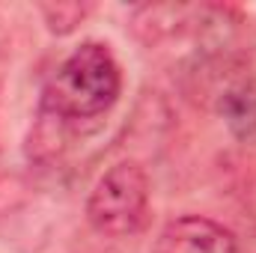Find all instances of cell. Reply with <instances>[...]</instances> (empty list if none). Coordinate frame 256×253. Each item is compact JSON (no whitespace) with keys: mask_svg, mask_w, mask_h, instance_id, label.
Listing matches in <instances>:
<instances>
[{"mask_svg":"<svg viewBox=\"0 0 256 253\" xmlns=\"http://www.w3.org/2000/svg\"><path fill=\"white\" fill-rule=\"evenodd\" d=\"M122 90V72L114 51L102 42H84L66 57L42 90V114L63 122H84L108 114Z\"/></svg>","mask_w":256,"mask_h":253,"instance_id":"6da1fadb","label":"cell"},{"mask_svg":"<svg viewBox=\"0 0 256 253\" xmlns=\"http://www.w3.org/2000/svg\"><path fill=\"white\" fill-rule=\"evenodd\" d=\"M149 218V176L137 161H116L86 200V220L104 238H128Z\"/></svg>","mask_w":256,"mask_h":253,"instance_id":"7a4b0ae2","label":"cell"},{"mask_svg":"<svg viewBox=\"0 0 256 253\" xmlns=\"http://www.w3.org/2000/svg\"><path fill=\"white\" fill-rule=\"evenodd\" d=\"M152 253H238V242L224 224L185 214L170 220L158 232Z\"/></svg>","mask_w":256,"mask_h":253,"instance_id":"3957f363","label":"cell"},{"mask_svg":"<svg viewBox=\"0 0 256 253\" xmlns=\"http://www.w3.org/2000/svg\"><path fill=\"white\" fill-rule=\"evenodd\" d=\"M218 114L238 143H256V80L238 78L230 80L218 96Z\"/></svg>","mask_w":256,"mask_h":253,"instance_id":"277c9868","label":"cell"},{"mask_svg":"<svg viewBox=\"0 0 256 253\" xmlns=\"http://www.w3.org/2000/svg\"><path fill=\"white\" fill-rule=\"evenodd\" d=\"M86 12H90L86 3H45V6H42V15H45L48 30L57 33V36L72 33V30L86 18Z\"/></svg>","mask_w":256,"mask_h":253,"instance_id":"5b68a950","label":"cell"}]
</instances>
